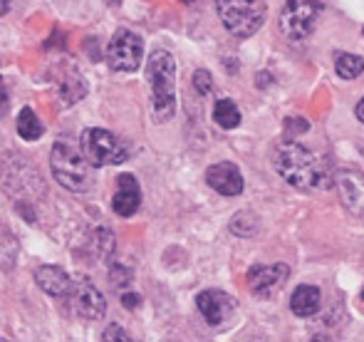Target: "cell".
<instances>
[{
    "instance_id": "cell-12",
    "label": "cell",
    "mask_w": 364,
    "mask_h": 342,
    "mask_svg": "<svg viewBox=\"0 0 364 342\" xmlns=\"http://www.w3.org/2000/svg\"><path fill=\"white\" fill-rule=\"evenodd\" d=\"M206 183L213 191H218L220 196H240L245 188L243 173H240L235 164H230V161H218V164L208 166Z\"/></svg>"
},
{
    "instance_id": "cell-29",
    "label": "cell",
    "mask_w": 364,
    "mask_h": 342,
    "mask_svg": "<svg viewBox=\"0 0 364 342\" xmlns=\"http://www.w3.org/2000/svg\"><path fill=\"white\" fill-rule=\"evenodd\" d=\"M8 10H10V0H0V18L8 15Z\"/></svg>"
},
{
    "instance_id": "cell-6",
    "label": "cell",
    "mask_w": 364,
    "mask_h": 342,
    "mask_svg": "<svg viewBox=\"0 0 364 342\" xmlns=\"http://www.w3.org/2000/svg\"><path fill=\"white\" fill-rule=\"evenodd\" d=\"M322 3L320 0H285L280 10V33L288 40H305L315 33L320 23Z\"/></svg>"
},
{
    "instance_id": "cell-13",
    "label": "cell",
    "mask_w": 364,
    "mask_h": 342,
    "mask_svg": "<svg viewBox=\"0 0 364 342\" xmlns=\"http://www.w3.org/2000/svg\"><path fill=\"white\" fill-rule=\"evenodd\" d=\"M141 206V186L132 173H122L117 178V193L112 198V211L122 218H129Z\"/></svg>"
},
{
    "instance_id": "cell-17",
    "label": "cell",
    "mask_w": 364,
    "mask_h": 342,
    "mask_svg": "<svg viewBox=\"0 0 364 342\" xmlns=\"http://www.w3.org/2000/svg\"><path fill=\"white\" fill-rule=\"evenodd\" d=\"M18 253H20L18 238L13 236V231L5 223H0V273H10L15 268Z\"/></svg>"
},
{
    "instance_id": "cell-30",
    "label": "cell",
    "mask_w": 364,
    "mask_h": 342,
    "mask_svg": "<svg viewBox=\"0 0 364 342\" xmlns=\"http://www.w3.org/2000/svg\"><path fill=\"white\" fill-rule=\"evenodd\" d=\"M362 300H364V290H362Z\"/></svg>"
},
{
    "instance_id": "cell-11",
    "label": "cell",
    "mask_w": 364,
    "mask_h": 342,
    "mask_svg": "<svg viewBox=\"0 0 364 342\" xmlns=\"http://www.w3.org/2000/svg\"><path fill=\"white\" fill-rule=\"evenodd\" d=\"M53 82L58 87V95L63 105H75L87 95V82L80 75V70L70 63H58L53 68Z\"/></svg>"
},
{
    "instance_id": "cell-1",
    "label": "cell",
    "mask_w": 364,
    "mask_h": 342,
    "mask_svg": "<svg viewBox=\"0 0 364 342\" xmlns=\"http://www.w3.org/2000/svg\"><path fill=\"white\" fill-rule=\"evenodd\" d=\"M270 161L278 176H283V181H288L297 191L320 193L335 186V171L330 161L295 139L278 141L273 146Z\"/></svg>"
},
{
    "instance_id": "cell-18",
    "label": "cell",
    "mask_w": 364,
    "mask_h": 342,
    "mask_svg": "<svg viewBox=\"0 0 364 342\" xmlns=\"http://www.w3.org/2000/svg\"><path fill=\"white\" fill-rule=\"evenodd\" d=\"M15 129H18V134L23 137L25 141H35L45 134V124L40 122V117L35 114V109H30V107H23V109H20L18 122H15Z\"/></svg>"
},
{
    "instance_id": "cell-19",
    "label": "cell",
    "mask_w": 364,
    "mask_h": 342,
    "mask_svg": "<svg viewBox=\"0 0 364 342\" xmlns=\"http://www.w3.org/2000/svg\"><path fill=\"white\" fill-rule=\"evenodd\" d=\"M335 73L342 80H357L364 73V60L355 53H340L335 58Z\"/></svg>"
},
{
    "instance_id": "cell-16",
    "label": "cell",
    "mask_w": 364,
    "mask_h": 342,
    "mask_svg": "<svg viewBox=\"0 0 364 342\" xmlns=\"http://www.w3.org/2000/svg\"><path fill=\"white\" fill-rule=\"evenodd\" d=\"M320 305H322V293L315 285H300L290 295V310L297 318H312V315H317Z\"/></svg>"
},
{
    "instance_id": "cell-3",
    "label": "cell",
    "mask_w": 364,
    "mask_h": 342,
    "mask_svg": "<svg viewBox=\"0 0 364 342\" xmlns=\"http://www.w3.org/2000/svg\"><path fill=\"white\" fill-rule=\"evenodd\" d=\"M50 169H53L55 181L68 191L82 193L92 188V164L70 141H55L50 151Z\"/></svg>"
},
{
    "instance_id": "cell-2",
    "label": "cell",
    "mask_w": 364,
    "mask_h": 342,
    "mask_svg": "<svg viewBox=\"0 0 364 342\" xmlns=\"http://www.w3.org/2000/svg\"><path fill=\"white\" fill-rule=\"evenodd\" d=\"M154 122L164 124L176 114V63L168 50H154L146 63Z\"/></svg>"
},
{
    "instance_id": "cell-14",
    "label": "cell",
    "mask_w": 364,
    "mask_h": 342,
    "mask_svg": "<svg viewBox=\"0 0 364 342\" xmlns=\"http://www.w3.org/2000/svg\"><path fill=\"white\" fill-rule=\"evenodd\" d=\"M340 201L352 216H364V176L357 171H342L335 176Z\"/></svg>"
},
{
    "instance_id": "cell-9",
    "label": "cell",
    "mask_w": 364,
    "mask_h": 342,
    "mask_svg": "<svg viewBox=\"0 0 364 342\" xmlns=\"http://www.w3.org/2000/svg\"><path fill=\"white\" fill-rule=\"evenodd\" d=\"M196 308L211 328H223L235 313V300L223 290H201L196 295Z\"/></svg>"
},
{
    "instance_id": "cell-4",
    "label": "cell",
    "mask_w": 364,
    "mask_h": 342,
    "mask_svg": "<svg viewBox=\"0 0 364 342\" xmlns=\"http://www.w3.org/2000/svg\"><path fill=\"white\" fill-rule=\"evenodd\" d=\"M216 10L223 28L233 38L245 40L263 28L268 3L265 0H216Z\"/></svg>"
},
{
    "instance_id": "cell-28",
    "label": "cell",
    "mask_w": 364,
    "mask_h": 342,
    "mask_svg": "<svg viewBox=\"0 0 364 342\" xmlns=\"http://www.w3.org/2000/svg\"><path fill=\"white\" fill-rule=\"evenodd\" d=\"M355 114H357V119H360L362 124H364V97H362L360 102H357V107H355Z\"/></svg>"
},
{
    "instance_id": "cell-22",
    "label": "cell",
    "mask_w": 364,
    "mask_h": 342,
    "mask_svg": "<svg viewBox=\"0 0 364 342\" xmlns=\"http://www.w3.org/2000/svg\"><path fill=\"white\" fill-rule=\"evenodd\" d=\"M92 241H95L97 256L107 258V256L114 253V233H112L109 228H97L95 236H92Z\"/></svg>"
},
{
    "instance_id": "cell-21",
    "label": "cell",
    "mask_w": 364,
    "mask_h": 342,
    "mask_svg": "<svg viewBox=\"0 0 364 342\" xmlns=\"http://www.w3.org/2000/svg\"><path fill=\"white\" fill-rule=\"evenodd\" d=\"M230 231L235 233V236H240V238H250L255 231H258V221H255L250 213H235V218L230 221Z\"/></svg>"
},
{
    "instance_id": "cell-23",
    "label": "cell",
    "mask_w": 364,
    "mask_h": 342,
    "mask_svg": "<svg viewBox=\"0 0 364 342\" xmlns=\"http://www.w3.org/2000/svg\"><path fill=\"white\" fill-rule=\"evenodd\" d=\"M193 87H196L198 95H211V90H213L211 73H206V70H196V73H193Z\"/></svg>"
},
{
    "instance_id": "cell-27",
    "label": "cell",
    "mask_w": 364,
    "mask_h": 342,
    "mask_svg": "<svg viewBox=\"0 0 364 342\" xmlns=\"http://www.w3.org/2000/svg\"><path fill=\"white\" fill-rule=\"evenodd\" d=\"M122 303H124V308L132 310V308H136V305L141 303V298L136 293H124V295H122Z\"/></svg>"
},
{
    "instance_id": "cell-25",
    "label": "cell",
    "mask_w": 364,
    "mask_h": 342,
    "mask_svg": "<svg viewBox=\"0 0 364 342\" xmlns=\"http://www.w3.org/2000/svg\"><path fill=\"white\" fill-rule=\"evenodd\" d=\"M132 280L129 270L124 268H112V275H109V283L114 285V288H122V285H127Z\"/></svg>"
},
{
    "instance_id": "cell-8",
    "label": "cell",
    "mask_w": 364,
    "mask_h": 342,
    "mask_svg": "<svg viewBox=\"0 0 364 342\" xmlns=\"http://www.w3.org/2000/svg\"><path fill=\"white\" fill-rule=\"evenodd\" d=\"M65 303H68L70 313H75L82 320H100L107 313V300L100 293L95 283L85 275H77L73 278V288L65 295Z\"/></svg>"
},
{
    "instance_id": "cell-15",
    "label": "cell",
    "mask_w": 364,
    "mask_h": 342,
    "mask_svg": "<svg viewBox=\"0 0 364 342\" xmlns=\"http://www.w3.org/2000/svg\"><path fill=\"white\" fill-rule=\"evenodd\" d=\"M35 283H38L50 298L63 300L65 295L70 293V288H73V275L60 268V265H40V268L35 270Z\"/></svg>"
},
{
    "instance_id": "cell-24",
    "label": "cell",
    "mask_w": 364,
    "mask_h": 342,
    "mask_svg": "<svg viewBox=\"0 0 364 342\" xmlns=\"http://www.w3.org/2000/svg\"><path fill=\"white\" fill-rule=\"evenodd\" d=\"M102 340L109 342V340H119V342H129L132 338L127 335L124 328H119V325H109V328L105 330V335H102Z\"/></svg>"
},
{
    "instance_id": "cell-26",
    "label": "cell",
    "mask_w": 364,
    "mask_h": 342,
    "mask_svg": "<svg viewBox=\"0 0 364 342\" xmlns=\"http://www.w3.org/2000/svg\"><path fill=\"white\" fill-rule=\"evenodd\" d=\"M8 107H10L8 87H5L3 78H0V117H5V114H8Z\"/></svg>"
},
{
    "instance_id": "cell-5",
    "label": "cell",
    "mask_w": 364,
    "mask_h": 342,
    "mask_svg": "<svg viewBox=\"0 0 364 342\" xmlns=\"http://www.w3.org/2000/svg\"><path fill=\"white\" fill-rule=\"evenodd\" d=\"M80 149L95 169L124 164V161L129 159V146H127L117 134L102 129V127H92V129L82 132Z\"/></svg>"
},
{
    "instance_id": "cell-7",
    "label": "cell",
    "mask_w": 364,
    "mask_h": 342,
    "mask_svg": "<svg viewBox=\"0 0 364 342\" xmlns=\"http://www.w3.org/2000/svg\"><path fill=\"white\" fill-rule=\"evenodd\" d=\"M144 58V40L132 30H117L107 45V65L114 73H136Z\"/></svg>"
},
{
    "instance_id": "cell-20",
    "label": "cell",
    "mask_w": 364,
    "mask_h": 342,
    "mask_svg": "<svg viewBox=\"0 0 364 342\" xmlns=\"http://www.w3.org/2000/svg\"><path fill=\"white\" fill-rule=\"evenodd\" d=\"M213 119H216V124L223 127V129H235V127L240 124V112L233 102L223 97V100H218L216 107H213Z\"/></svg>"
},
{
    "instance_id": "cell-10",
    "label": "cell",
    "mask_w": 364,
    "mask_h": 342,
    "mask_svg": "<svg viewBox=\"0 0 364 342\" xmlns=\"http://www.w3.org/2000/svg\"><path fill=\"white\" fill-rule=\"evenodd\" d=\"M290 278V265L273 263V265H258L248 273V288L255 298H270L275 295Z\"/></svg>"
}]
</instances>
